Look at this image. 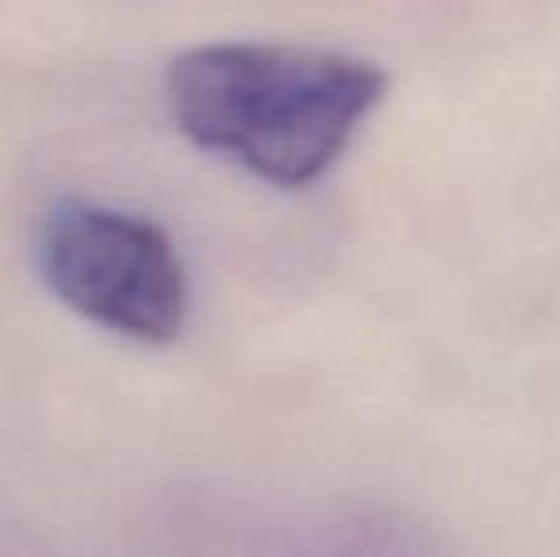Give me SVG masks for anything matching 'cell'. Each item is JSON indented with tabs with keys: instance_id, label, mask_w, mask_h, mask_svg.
I'll use <instances>...</instances> for the list:
<instances>
[{
	"instance_id": "1",
	"label": "cell",
	"mask_w": 560,
	"mask_h": 557,
	"mask_svg": "<svg viewBox=\"0 0 560 557\" xmlns=\"http://www.w3.org/2000/svg\"><path fill=\"white\" fill-rule=\"evenodd\" d=\"M385 89L377 61L294 43H202L164 73L179 135L275 187L325 176Z\"/></svg>"
},
{
	"instance_id": "2",
	"label": "cell",
	"mask_w": 560,
	"mask_h": 557,
	"mask_svg": "<svg viewBox=\"0 0 560 557\" xmlns=\"http://www.w3.org/2000/svg\"><path fill=\"white\" fill-rule=\"evenodd\" d=\"M35 268L77 317L133 344L184 336L191 276L172 233L141 210L100 199H58L35 230Z\"/></svg>"
}]
</instances>
